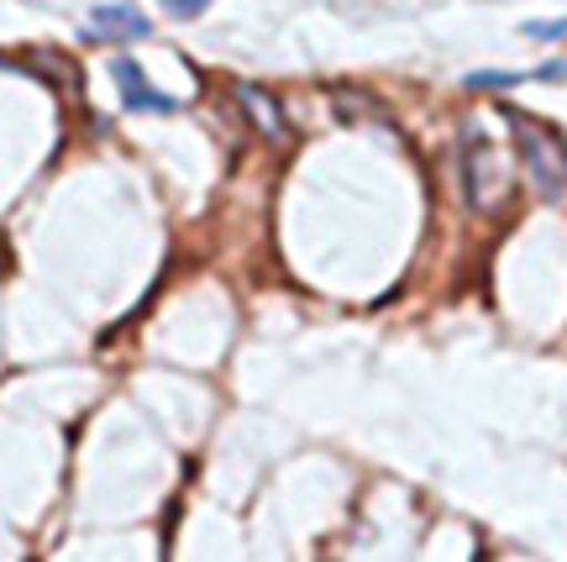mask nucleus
I'll return each instance as SVG.
<instances>
[{"mask_svg":"<svg viewBox=\"0 0 567 562\" xmlns=\"http://www.w3.org/2000/svg\"><path fill=\"white\" fill-rule=\"evenodd\" d=\"M90 21H95V32H101L105 42H142L147 32H153V21L142 17L137 6H126V0H105V6H95L90 11Z\"/></svg>","mask_w":567,"mask_h":562,"instance_id":"nucleus-3","label":"nucleus"},{"mask_svg":"<svg viewBox=\"0 0 567 562\" xmlns=\"http://www.w3.org/2000/svg\"><path fill=\"white\" fill-rule=\"evenodd\" d=\"M163 6H168L174 17H184V21H189V17H200V11H205V6H210V0H163Z\"/></svg>","mask_w":567,"mask_h":562,"instance_id":"nucleus-9","label":"nucleus"},{"mask_svg":"<svg viewBox=\"0 0 567 562\" xmlns=\"http://www.w3.org/2000/svg\"><path fill=\"white\" fill-rule=\"evenodd\" d=\"M526 32L530 38H542V42H551V38H567V21L557 17V21H526Z\"/></svg>","mask_w":567,"mask_h":562,"instance_id":"nucleus-8","label":"nucleus"},{"mask_svg":"<svg viewBox=\"0 0 567 562\" xmlns=\"http://www.w3.org/2000/svg\"><path fill=\"white\" fill-rule=\"evenodd\" d=\"M116 84H122V101L132 105V111H179V101H174V95L147 90V80H142V69L132 59H116Z\"/></svg>","mask_w":567,"mask_h":562,"instance_id":"nucleus-5","label":"nucleus"},{"mask_svg":"<svg viewBox=\"0 0 567 562\" xmlns=\"http://www.w3.org/2000/svg\"><path fill=\"white\" fill-rule=\"evenodd\" d=\"M509 132H515V147H520V163L530 168V184H536L542 195H563V184H567V147L563 142L530 116H509Z\"/></svg>","mask_w":567,"mask_h":562,"instance_id":"nucleus-2","label":"nucleus"},{"mask_svg":"<svg viewBox=\"0 0 567 562\" xmlns=\"http://www.w3.org/2000/svg\"><path fill=\"white\" fill-rule=\"evenodd\" d=\"M237 105L247 111V121L264 132L268 142H284L289 137V121H284V105L268 95V90H258V84H237Z\"/></svg>","mask_w":567,"mask_h":562,"instance_id":"nucleus-4","label":"nucleus"},{"mask_svg":"<svg viewBox=\"0 0 567 562\" xmlns=\"http://www.w3.org/2000/svg\"><path fill=\"white\" fill-rule=\"evenodd\" d=\"M331 105H337V116H342L347 126H358V121H384L389 126V111L373 101V95H363V90H337Z\"/></svg>","mask_w":567,"mask_h":562,"instance_id":"nucleus-6","label":"nucleus"},{"mask_svg":"<svg viewBox=\"0 0 567 562\" xmlns=\"http://www.w3.org/2000/svg\"><path fill=\"white\" fill-rule=\"evenodd\" d=\"M463 184H467V205L473 211H494L509 195V163L505 153L484 137L478 121L463 126Z\"/></svg>","mask_w":567,"mask_h":562,"instance_id":"nucleus-1","label":"nucleus"},{"mask_svg":"<svg viewBox=\"0 0 567 562\" xmlns=\"http://www.w3.org/2000/svg\"><path fill=\"white\" fill-rule=\"evenodd\" d=\"M463 84L467 90H515V84H526V74H515V69H478Z\"/></svg>","mask_w":567,"mask_h":562,"instance_id":"nucleus-7","label":"nucleus"}]
</instances>
